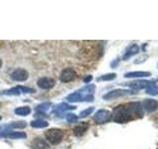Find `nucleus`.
I'll return each mask as SVG.
<instances>
[{
  "instance_id": "bb28decb",
  "label": "nucleus",
  "mask_w": 158,
  "mask_h": 149,
  "mask_svg": "<svg viewBox=\"0 0 158 149\" xmlns=\"http://www.w3.org/2000/svg\"><path fill=\"white\" fill-rule=\"evenodd\" d=\"M2 64H3V63H2V60L0 59V69H1V67H2Z\"/></svg>"
},
{
  "instance_id": "1a4fd4ad",
  "label": "nucleus",
  "mask_w": 158,
  "mask_h": 149,
  "mask_svg": "<svg viewBox=\"0 0 158 149\" xmlns=\"http://www.w3.org/2000/svg\"><path fill=\"white\" fill-rule=\"evenodd\" d=\"M153 82H148V81H136V82H132V83H127V87L131 88L135 91H138V89L141 88H146L148 86H150Z\"/></svg>"
},
{
  "instance_id": "412c9836",
  "label": "nucleus",
  "mask_w": 158,
  "mask_h": 149,
  "mask_svg": "<svg viewBox=\"0 0 158 149\" xmlns=\"http://www.w3.org/2000/svg\"><path fill=\"white\" fill-rule=\"evenodd\" d=\"M116 77H117V74H114V73H112V74H103V76H101V77H99L98 79H97V81L98 82H107V81H113V79H116Z\"/></svg>"
},
{
  "instance_id": "ddd939ff",
  "label": "nucleus",
  "mask_w": 158,
  "mask_h": 149,
  "mask_svg": "<svg viewBox=\"0 0 158 149\" xmlns=\"http://www.w3.org/2000/svg\"><path fill=\"white\" fill-rule=\"evenodd\" d=\"M88 127H89L88 123H81V124H79V125H76L75 127L73 128V133L75 134L76 136L80 137V136H82L83 134L87 131Z\"/></svg>"
},
{
  "instance_id": "39448f33",
  "label": "nucleus",
  "mask_w": 158,
  "mask_h": 149,
  "mask_svg": "<svg viewBox=\"0 0 158 149\" xmlns=\"http://www.w3.org/2000/svg\"><path fill=\"white\" fill-rule=\"evenodd\" d=\"M77 77V73L73 68H66L60 73L59 76V79L62 83H69L72 82L73 79H75Z\"/></svg>"
},
{
  "instance_id": "cd10ccee",
  "label": "nucleus",
  "mask_w": 158,
  "mask_h": 149,
  "mask_svg": "<svg viewBox=\"0 0 158 149\" xmlns=\"http://www.w3.org/2000/svg\"><path fill=\"white\" fill-rule=\"evenodd\" d=\"M1 119H2V117H1V116H0V121H1Z\"/></svg>"
},
{
  "instance_id": "4be33fe9",
  "label": "nucleus",
  "mask_w": 158,
  "mask_h": 149,
  "mask_svg": "<svg viewBox=\"0 0 158 149\" xmlns=\"http://www.w3.org/2000/svg\"><path fill=\"white\" fill-rule=\"evenodd\" d=\"M146 93L148 94H151V96H156V94H158V88L154 84V83H152L150 86H148L146 88Z\"/></svg>"
},
{
  "instance_id": "a211bd4d",
  "label": "nucleus",
  "mask_w": 158,
  "mask_h": 149,
  "mask_svg": "<svg viewBox=\"0 0 158 149\" xmlns=\"http://www.w3.org/2000/svg\"><path fill=\"white\" fill-rule=\"evenodd\" d=\"M14 112L17 114V115H21V116H26L28 114L31 113V108L29 106H20L15 108Z\"/></svg>"
},
{
  "instance_id": "0eeeda50",
  "label": "nucleus",
  "mask_w": 158,
  "mask_h": 149,
  "mask_svg": "<svg viewBox=\"0 0 158 149\" xmlns=\"http://www.w3.org/2000/svg\"><path fill=\"white\" fill-rule=\"evenodd\" d=\"M37 84L39 88L42 89H51L54 87L56 84V81L52 78H48V77H43L38 79Z\"/></svg>"
},
{
  "instance_id": "aec40b11",
  "label": "nucleus",
  "mask_w": 158,
  "mask_h": 149,
  "mask_svg": "<svg viewBox=\"0 0 158 149\" xmlns=\"http://www.w3.org/2000/svg\"><path fill=\"white\" fill-rule=\"evenodd\" d=\"M0 94H5V96H19V94H21V89H20L19 87L12 88H10V89L3 91Z\"/></svg>"
},
{
  "instance_id": "b1692460",
  "label": "nucleus",
  "mask_w": 158,
  "mask_h": 149,
  "mask_svg": "<svg viewBox=\"0 0 158 149\" xmlns=\"http://www.w3.org/2000/svg\"><path fill=\"white\" fill-rule=\"evenodd\" d=\"M66 120L69 123H74L78 120V117L76 116V114H73V113H67L66 114Z\"/></svg>"
},
{
  "instance_id": "423d86ee",
  "label": "nucleus",
  "mask_w": 158,
  "mask_h": 149,
  "mask_svg": "<svg viewBox=\"0 0 158 149\" xmlns=\"http://www.w3.org/2000/svg\"><path fill=\"white\" fill-rule=\"evenodd\" d=\"M11 79L15 82H25L29 79V73L25 69L18 68L14 70L11 74Z\"/></svg>"
},
{
  "instance_id": "9d476101",
  "label": "nucleus",
  "mask_w": 158,
  "mask_h": 149,
  "mask_svg": "<svg viewBox=\"0 0 158 149\" xmlns=\"http://www.w3.org/2000/svg\"><path fill=\"white\" fill-rule=\"evenodd\" d=\"M158 107V102L155 99H145L143 102V108L145 109L147 112H153L155 111Z\"/></svg>"
},
{
  "instance_id": "2eb2a0df",
  "label": "nucleus",
  "mask_w": 158,
  "mask_h": 149,
  "mask_svg": "<svg viewBox=\"0 0 158 149\" xmlns=\"http://www.w3.org/2000/svg\"><path fill=\"white\" fill-rule=\"evenodd\" d=\"M75 108V106H69L68 103H65V102H62L60 104H58V106L56 107L54 109V112L56 114H60L64 111H72V109Z\"/></svg>"
},
{
  "instance_id": "7ed1b4c3",
  "label": "nucleus",
  "mask_w": 158,
  "mask_h": 149,
  "mask_svg": "<svg viewBox=\"0 0 158 149\" xmlns=\"http://www.w3.org/2000/svg\"><path fill=\"white\" fill-rule=\"evenodd\" d=\"M133 93V92L128 91V89H123V88H118V89H114V91H111L107 93L106 94H104L103 98L105 101H111V99H116L118 97H123L128 96V94Z\"/></svg>"
},
{
  "instance_id": "a878e982",
  "label": "nucleus",
  "mask_w": 158,
  "mask_h": 149,
  "mask_svg": "<svg viewBox=\"0 0 158 149\" xmlns=\"http://www.w3.org/2000/svg\"><path fill=\"white\" fill-rule=\"evenodd\" d=\"M92 79H93L92 76H87V77H85V78L83 79V82L85 83V84H89L92 81Z\"/></svg>"
},
{
  "instance_id": "6ab92c4d",
  "label": "nucleus",
  "mask_w": 158,
  "mask_h": 149,
  "mask_svg": "<svg viewBox=\"0 0 158 149\" xmlns=\"http://www.w3.org/2000/svg\"><path fill=\"white\" fill-rule=\"evenodd\" d=\"M52 106V103L51 102H44L42 104H39V106L36 107V111L42 114H46V112L48 111L49 108Z\"/></svg>"
},
{
  "instance_id": "dca6fc26",
  "label": "nucleus",
  "mask_w": 158,
  "mask_h": 149,
  "mask_svg": "<svg viewBox=\"0 0 158 149\" xmlns=\"http://www.w3.org/2000/svg\"><path fill=\"white\" fill-rule=\"evenodd\" d=\"M151 76L149 72H130L125 74V78H146Z\"/></svg>"
},
{
  "instance_id": "f03ea898",
  "label": "nucleus",
  "mask_w": 158,
  "mask_h": 149,
  "mask_svg": "<svg viewBox=\"0 0 158 149\" xmlns=\"http://www.w3.org/2000/svg\"><path fill=\"white\" fill-rule=\"evenodd\" d=\"M44 136H46L47 140L49 143L53 144V145H56V144L60 143L62 140L63 131L59 128H51V129H48V130L46 131Z\"/></svg>"
},
{
  "instance_id": "9b49d317",
  "label": "nucleus",
  "mask_w": 158,
  "mask_h": 149,
  "mask_svg": "<svg viewBox=\"0 0 158 149\" xmlns=\"http://www.w3.org/2000/svg\"><path fill=\"white\" fill-rule=\"evenodd\" d=\"M138 52H139V47H138L136 44H132L131 46H130L127 49V51H126L125 55H123V59L127 61L128 58H131V56H133V55L137 54Z\"/></svg>"
},
{
  "instance_id": "6e6552de",
  "label": "nucleus",
  "mask_w": 158,
  "mask_h": 149,
  "mask_svg": "<svg viewBox=\"0 0 158 149\" xmlns=\"http://www.w3.org/2000/svg\"><path fill=\"white\" fill-rule=\"evenodd\" d=\"M31 146L34 149H49L51 148L48 145V143L41 137L34 138V140L31 143Z\"/></svg>"
},
{
  "instance_id": "c85d7f7f",
  "label": "nucleus",
  "mask_w": 158,
  "mask_h": 149,
  "mask_svg": "<svg viewBox=\"0 0 158 149\" xmlns=\"http://www.w3.org/2000/svg\"><path fill=\"white\" fill-rule=\"evenodd\" d=\"M0 106H1V103H0Z\"/></svg>"
},
{
  "instance_id": "393cba45",
  "label": "nucleus",
  "mask_w": 158,
  "mask_h": 149,
  "mask_svg": "<svg viewBox=\"0 0 158 149\" xmlns=\"http://www.w3.org/2000/svg\"><path fill=\"white\" fill-rule=\"evenodd\" d=\"M20 89H21V93H34L35 91L31 88H27V87H19Z\"/></svg>"
},
{
  "instance_id": "f8f14e48",
  "label": "nucleus",
  "mask_w": 158,
  "mask_h": 149,
  "mask_svg": "<svg viewBox=\"0 0 158 149\" xmlns=\"http://www.w3.org/2000/svg\"><path fill=\"white\" fill-rule=\"evenodd\" d=\"M5 138L9 139H26L27 134L22 131H10L4 135Z\"/></svg>"
},
{
  "instance_id": "f257e3e1",
  "label": "nucleus",
  "mask_w": 158,
  "mask_h": 149,
  "mask_svg": "<svg viewBox=\"0 0 158 149\" xmlns=\"http://www.w3.org/2000/svg\"><path fill=\"white\" fill-rule=\"evenodd\" d=\"M135 115L138 117L143 116V108L140 102H131L125 106H118L113 109L112 112V118L117 123H126L135 119Z\"/></svg>"
},
{
  "instance_id": "c756f323",
  "label": "nucleus",
  "mask_w": 158,
  "mask_h": 149,
  "mask_svg": "<svg viewBox=\"0 0 158 149\" xmlns=\"http://www.w3.org/2000/svg\"><path fill=\"white\" fill-rule=\"evenodd\" d=\"M157 67H158V65H157Z\"/></svg>"
},
{
  "instance_id": "f3484780",
  "label": "nucleus",
  "mask_w": 158,
  "mask_h": 149,
  "mask_svg": "<svg viewBox=\"0 0 158 149\" xmlns=\"http://www.w3.org/2000/svg\"><path fill=\"white\" fill-rule=\"evenodd\" d=\"M31 126L33 128H44L48 126V122L44 119H36L31 122Z\"/></svg>"
},
{
  "instance_id": "4468645a",
  "label": "nucleus",
  "mask_w": 158,
  "mask_h": 149,
  "mask_svg": "<svg viewBox=\"0 0 158 149\" xmlns=\"http://www.w3.org/2000/svg\"><path fill=\"white\" fill-rule=\"evenodd\" d=\"M84 97L82 93H80L79 91L73 93L71 94H69L67 97V101L68 102H83L84 101Z\"/></svg>"
},
{
  "instance_id": "20e7f679",
  "label": "nucleus",
  "mask_w": 158,
  "mask_h": 149,
  "mask_svg": "<svg viewBox=\"0 0 158 149\" xmlns=\"http://www.w3.org/2000/svg\"><path fill=\"white\" fill-rule=\"evenodd\" d=\"M112 119V112L107 109H99L94 115V121L98 124H104Z\"/></svg>"
},
{
  "instance_id": "5701e85b",
  "label": "nucleus",
  "mask_w": 158,
  "mask_h": 149,
  "mask_svg": "<svg viewBox=\"0 0 158 149\" xmlns=\"http://www.w3.org/2000/svg\"><path fill=\"white\" fill-rule=\"evenodd\" d=\"M93 111H94V107H88L86 109H84V111H82L80 112V114H79V116H80V117H86L88 115H90Z\"/></svg>"
}]
</instances>
